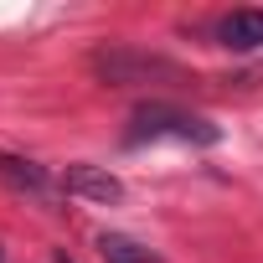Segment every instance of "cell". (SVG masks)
Masks as SVG:
<instances>
[{"instance_id": "5", "label": "cell", "mask_w": 263, "mask_h": 263, "mask_svg": "<svg viewBox=\"0 0 263 263\" xmlns=\"http://www.w3.org/2000/svg\"><path fill=\"white\" fill-rule=\"evenodd\" d=\"M217 42L232 52H258L263 47V11H227L217 21Z\"/></svg>"}, {"instance_id": "2", "label": "cell", "mask_w": 263, "mask_h": 263, "mask_svg": "<svg viewBox=\"0 0 263 263\" xmlns=\"http://www.w3.org/2000/svg\"><path fill=\"white\" fill-rule=\"evenodd\" d=\"M93 67L108 78V83H145V78H155V72H176L171 62H160V57H145V52H98L93 57Z\"/></svg>"}, {"instance_id": "1", "label": "cell", "mask_w": 263, "mask_h": 263, "mask_svg": "<svg viewBox=\"0 0 263 263\" xmlns=\"http://www.w3.org/2000/svg\"><path fill=\"white\" fill-rule=\"evenodd\" d=\"M145 140H186V145H217L222 129L206 124L201 114H186L176 103H145L129 119V145H145Z\"/></svg>"}, {"instance_id": "6", "label": "cell", "mask_w": 263, "mask_h": 263, "mask_svg": "<svg viewBox=\"0 0 263 263\" xmlns=\"http://www.w3.org/2000/svg\"><path fill=\"white\" fill-rule=\"evenodd\" d=\"M98 253L108 258V263H160L145 242H135V237H124V232H103L98 237Z\"/></svg>"}, {"instance_id": "3", "label": "cell", "mask_w": 263, "mask_h": 263, "mask_svg": "<svg viewBox=\"0 0 263 263\" xmlns=\"http://www.w3.org/2000/svg\"><path fill=\"white\" fill-rule=\"evenodd\" d=\"M62 191L67 196H83V201H119L124 196V181L119 176H108L103 165H67L62 171Z\"/></svg>"}, {"instance_id": "4", "label": "cell", "mask_w": 263, "mask_h": 263, "mask_svg": "<svg viewBox=\"0 0 263 263\" xmlns=\"http://www.w3.org/2000/svg\"><path fill=\"white\" fill-rule=\"evenodd\" d=\"M0 181H6L16 196H31V201H57V186H52V176H47L36 160L0 155Z\"/></svg>"}, {"instance_id": "7", "label": "cell", "mask_w": 263, "mask_h": 263, "mask_svg": "<svg viewBox=\"0 0 263 263\" xmlns=\"http://www.w3.org/2000/svg\"><path fill=\"white\" fill-rule=\"evenodd\" d=\"M57 263H72V258H67V253H57Z\"/></svg>"}]
</instances>
